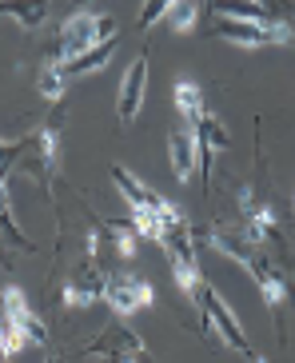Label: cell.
Instances as JSON below:
<instances>
[{
	"instance_id": "cell-16",
	"label": "cell",
	"mask_w": 295,
	"mask_h": 363,
	"mask_svg": "<svg viewBox=\"0 0 295 363\" xmlns=\"http://www.w3.org/2000/svg\"><path fill=\"white\" fill-rule=\"evenodd\" d=\"M0 16H12L28 33H36L48 21V0H0Z\"/></svg>"
},
{
	"instance_id": "cell-22",
	"label": "cell",
	"mask_w": 295,
	"mask_h": 363,
	"mask_svg": "<svg viewBox=\"0 0 295 363\" xmlns=\"http://www.w3.org/2000/svg\"><path fill=\"white\" fill-rule=\"evenodd\" d=\"M172 4H179V0H148L144 12H140V28H152V24H160L164 16H168Z\"/></svg>"
},
{
	"instance_id": "cell-8",
	"label": "cell",
	"mask_w": 295,
	"mask_h": 363,
	"mask_svg": "<svg viewBox=\"0 0 295 363\" xmlns=\"http://www.w3.org/2000/svg\"><path fill=\"white\" fill-rule=\"evenodd\" d=\"M0 315L21 328V335H24L28 347H48V328H44V320L28 308V299H24L21 288H4L0 291Z\"/></svg>"
},
{
	"instance_id": "cell-21",
	"label": "cell",
	"mask_w": 295,
	"mask_h": 363,
	"mask_svg": "<svg viewBox=\"0 0 295 363\" xmlns=\"http://www.w3.org/2000/svg\"><path fill=\"white\" fill-rule=\"evenodd\" d=\"M16 164H24V136L12 140V144L0 140V184H9V172L16 168Z\"/></svg>"
},
{
	"instance_id": "cell-3",
	"label": "cell",
	"mask_w": 295,
	"mask_h": 363,
	"mask_svg": "<svg viewBox=\"0 0 295 363\" xmlns=\"http://www.w3.org/2000/svg\"><path fill=\"white\" fill-rule=\"evenodd\" d=\"M196 308H200V335H208L211 328H220V335L232 343V347H235V352H240L247 363H267L264 355L252 347L247 331L240 328V320H235V311L223 303V296L211 288V284H204V288H200V296H196Z\"/></svg>"
},
{
	"instance_id": "cell-20",
	"label": "cell",
	"mask_w": 295,
	"mask_h": 363,
	"mask_svg": "<svg viewBox=\"0 0 295 363\" xmlns=\"http://www.w3.org/2000/svg\"><path fill=\"white\" fill-rule=\"evenodd\" d=\"M164 24H172L176 33H191V28H196V0H179V4H172L168 16H164Z\"/></svg>"
},
{
	"instance_id": "cell-18",
	"label": "cell",
	"mask_w": 295,
	"mask_h": 363,
	"mask_svg": "<svg viewBox=\"0 0 295 363\" xmlns=\"http://www.w3.org/2000/svg\"><path fill=\"white\" fill-rule=\"evenodd\" d=\"M36 88H40L44 100H60V92H64V72H60V65H56V60H44V65H40Z\"/></svg>"
},
{
	"instance_id": "cell-14",
	"label": "cell",
	"mask_w": 295,
	"mask_h": 363,
	"mask_svg": "<svg viewBox=\"0 0 295 363\" xmlns=\"http://www.w3.org/2000/svg\"><path fill=\"white\" fill-rule=\"evenodd\" d=\"M4 247H16V252H36L32 247V240L16 228V220H12V196H9V184H0V264H9V256H4Z\"/></svg>"
},
{
	"instance_id": "cell-5",
	"label": "cell",
	"mask_w": 295,
	"mask_h": 363,
	"mask_svg": "<svg viewBox=\"0 0 295 363\" xmlns=\"http://www.w3.org/2000/svg\"><path fill=\"white\" fill-rule=\"evenodd\" d=\"M80 363H132V359H144L148 363V347L136 331H128L124 323H108L92 343H84L76 352Z\"/></svg>"
},
{
	"instance_id": "cell-24",
	"label": "cell",
	"mask_w": 295,
	"mask_h": 363,
	"mask_svg": "<svg viewBox=\"0 0 295 363\" xmlns=\"http://www.w3.org/2000/svg\"><path fill=\"white\" fill-rule=\"evenodd\" d=\"M80 4H84V0H80Z\"/></svg>"
},
{
	"instance_id": "cell-17",
	"label": "cell",
	"mask_w": 295,
	"mask_h": 363,
	"mask_svg": "<svg viewBox=\"0 0 295 363\" xmlns=\"http://www.w3.org/2000/svg\"><path fill=\"white\" fill-rule=\"evenodd\" d=\"M176 112L184 116V124H188V128H196V124L208 116V104H204L200 84H191V80H179V84H176Z\"/></svg>"
},
{
	"instance_id": "cell-4",
	"label": "cell",
	"mask_w": 295,
	"mask_h": 363,
	"mask_svg": "<svg viewBox=\"0 0 295 363\" xmlns=\"http://www.w3.org/2000/svg\"><path fill=\"white\" fill-rule=\"evenodd\" d=\"M60 128H64V108L56 104L52 112L44 116L40 128L24 136V168H28L32 176H40L48 188H52L56 172H60Z\"/></svg>"
},
{
	"instance_id": "cell-9",
	"label": "cell",
	"mask_w": 295,
	"mask_h": 363,
	"mask_svg": "<svg viewBox=\"0 0 295 363\" xmlns=\"http://www.w3.org/2000/svg\"><path fill=\"white\" fill-rule=\"evenodd\" d=\"M104 267H100V259L88 256L84 264L76 267V276L68 279V288H64V303L68 308H88V303H96V299H104Z\"/></svg>"
},
{
	"instance_id": "cell-13",
	"label": "cell",
	"mask_w": 295,
	"mask_h": 363,
	"mask_svg": "<svg viewBox=\"0 0 295 363\" xmlns=\"http://www.w3.org/2000/svg\"><path fill=\"white\" fill-rule=\"evenodd\" d=\"M168 160H172V172L176 180H191V168H196V132L188 124L168 132Z\"/></svg>"
},
{
	"instance_id": "cell-6",
	"label": "cell",
	"mask_w": 295,
	"mask_h": 363,
	"mask_svg": "<svg viewBox=\"0 0 295 363\" xmlns=\"http://www.w3.org/2000/svg\"><path fill=\"white\" fill-rule=\"evenodd\" d=\"M211 36H220L228 44H240V48H264V44H284L291 40L284 24H260V21H228V16H216L208 28Z\"/></svg>"
},
{
	"instance_id": "cell-1",
	"label": "cell",
	"mask_w": 295,
	"mask_h": 363,
	"mask_svg": "<svg viewBox=\"0 0 295 363\" xmlns=\"http://www.w3.org/2000/svg\"><path fill=\"white\" fill-rule=\"evenodd\" d=\"M112 184H116V192L124 196L128 208H132V224H136V232L144 235V240L164 244V228H168L176 216H184V212H179L176 203H168L160 192H152L144 180H136L124 164H112Z\"/></svg>"
},
{
	"instance_id": "cell-12",
	"label": "cell",
	"mask_w": 295,
	"mask_h": 363,
	"mask_svg": "<svg viewBox=\"0 0 295 363\" xmlns=\"http://www.w3.org/2000/svg\"><path fill=\"white\" fill-rule=\"evenodd\" d=\"M116 44H120V36H112V40L96 44V48H88V52L72 56V60H56V65H60V72H64V80H76V76H92V72H100V68H108V60H112V52H116Z\"/></svg>"
},
{
	"instance_id": "cell-15",
	"label": "cell",
	"mask_w": 295,
	"mask_h": 363,
	"mask_svg": "<svg viewBox=\"0 0 295 363\" xmlns=\"http://www.w3.org/2000/svg\"><path fill=\"white\" fill-rule=\"evenodd\" d=\"M216 16H228V21H260V24H275L267 0H208Z\"/></svg>"
},
{
	"instance_id": "cell-11",
	"label": "cell",
	"mask_w": 295,
	"mask_h": 363,
	"mask_svg": "<svg viewBox=\"0 0 295 363\" xmlns=\"http://www.w3.org/2000/svg\"><path fill=\"white\" fill-rule=\"evenodd\" d=\"M144 88H148V52H140L132 65H128L124 80H120V100H116V112H120V124H132L144 104Z\"/></svg>"
},
{
	"instance_id": "cell-2",
	"label": "cell",
	"mask_w": 295,
	"mask_h": 363,
	"mask_svg": "<svg viewBox=\"0 0 295 363\" xmlns=\"http://www.w3.org/2000/svg\"><path fill=\"white\" fill-rule=\"evenodd\" d=\"M112 36H120V24L112 21V16L72 12V16L60 24V33H56V44H52V52H48V60H72V56L88 52V48L112 40Z\"/></svg>"
},
{
	"instance_id": "cell-23",
	"label": "cell",
	"mask_w": 295,
	"mask_h": 363,
	"mask_svg": "<svg viewBox=\"0 0 295 363\" xmlns=\"http://www.w3.org/2000/svg\"><path fill=\"white\" fill-rule=\"evenodd\" d=\"M44 363H60V359H44Z\"/></svg>"
},
{
	"instance_id": "cell-19",
	"label": "cell",
	"mask_w": 295,
	"mask_h": 363,
	"mask_svg": "<svg viewBox=\"0 0 295 363\" xmlns=\"http://www.w3.org/2000/svg\"><path fill=\"white\" fill-rule=\"evenodd\" d=\"M21 347H28V343H24V335H21V328L0 315V359H16V355H21Z\"/></svg>"
},
{
	"instance_id": "cell-10",
	"label": "cell",
	"mask_w": 295,
	"mask_h": 363,
	"mask_svg": "<svg viewBox=\"0 0 295 363\" xmlns=\"http://www.w3.org/2000/svg\"><path fill=\"white\" fill-rule=\"evenodd\" d=\"M191 132H196V160H200V180L208 184V180H211V160H216V156L228 148V144H232V136H228V128H223L220 120L211 116V112H208V116H204Z\"/></svg>"
},
{
	"instance_id": "cell-7",
	"label": "cell",
	"mask_w": 295,
	"mask_h": 363,
	"mask_svg": "<svg viewBox=\"0 0 295 363\" xmlns=\"http://www.w3.org/2000/svg\"><path fill=\"white\" fill-rule=\"evenodd\" d=\"M104 299L116 315H136V311H148L156 303V288L140 276H108Z\"/></svg>"
}]
</instances>
